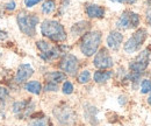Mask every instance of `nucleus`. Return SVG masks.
<instances>
[{"label":"nucleus","instance_id":"aec40b11","mask_svg":"<svg viewBox=\"0 0 151 126\" xmlns=\"http://www.w3.org/2000/svg\"><path fill=\"white\" fill-rule=\"evenodd\" d=\"M56 8V2L54 0H47L42 4V12L44 14H50L55 11Z\"/></svg>","mask_w":151,"mask_h":126},{"label":"nucleus","instance_id":"4be33fe9","mask_svg":"<svg viewBox=\"0 0 151 126\" xmlns=\"http://www.w3.org/2000/svg\"><path fill=\"white\" fill-rule=\"evenodd\" d=\"M36 46H37V48L42 52V53H45V52H48V50L51 48L50 43L47 42V41H43V40L37 41V42H36Z\"/></svg>","mask_w":151,"mask_h":126},{"label":"nucleus","instance_id":"a878e982","mask_svg":"<svg viewBox=\"0 0 151 126\" xmlns=\"http://www.w3.org/2000/svg\"><path fill=\"white\" fill-rule=\"evenodd\" d=\"M7 96H8V90L6 89V88H4V87H0V103H5V99L7 98Z\"/></svg>","mask_w":151,"mask_h":126},{"label":"nucleus","instance_id":"9b49d317","mask_svg":"<svg viewBox=\"0 0 151 126\" xmlns=\"http://www.w3.org/2000/svg\"><path fill=\"white\" fill-rule=\"evenodd\" d=\"M34 74V69L30 64H21L17 71L15 76V82L17 83H23L24 81H27L28 78H30V76Z\"/></svg>","mask_w":151,"mask_h":126},{"label":"nucleus","instance_id":"423d86ee","mask_svg":"<svg viewBox=\"0 0 151 126\" xmlns=\"http://www.w3.org/2000/svg\"><path fill=\"white\" fill-rule=\"evenodd\" d=\"M149 62H150V49H145L142 53H139L138 56L129 63V70L132 74L142 75L144 70L148 68Z\"/></svg>","mask_w":151,"mask_h":126},{"label":"nucleus","instance_id":"f8f14e48","mask_svg":"<svg viewBox=\"0 0 151 126\" xmlns=\"http://www.w3.org/2000/svg\"><path fill=\"white\" fill-rule=\"evenodd\" d=\"M122 41H123V35L116 31L111 32L107 36V46L113 50H119Z\"/></svg>","mask_w":151,"mask_h":126},{"label":"nucleus","instance_id":"f3484780","mask_svg":"<svg viewBox=\"0 0 151 126\" xmlns=\"http://www.w3.org/2000/svg\"><path fill=\"white\" fill-rule=\"evenodd\" d=\"M24 89L34 95H40L41 90H42V85L38 81H30L24 85Z\"/></svg>","mask_w":151,"mask_h":126},{"label":"nucleus","instance_id":"6e6552de","mask_svg":"<svg viewBox=\"0 0 151 126\" xmlns=\"http://www.w3.org/2000/svg\"><path fill=\"white\" fill-rule=\"evenodd\" d=\"M78 67H79L78 58L72 54L64 55L62 57V60H60V63H59V68L63 71L66 72V74L71 75V76H75L76 74H77Z\"/></svg>","mask_w":151,"mask_h":126},{"label":"nucleus","instance_id":"ddd939ff","mask_svg":"<svg viewBox=\"0 0 151 126\" xmlns=\"http://www.w3.org/2000/svg\"><path fill=\"white\" fill-rule=\"evenodd\" d=\"M85 12H86V14L90 17V18H104V15H105V8L104 7H101V6H99V5H88V6H86V9H85Z\"/></svg>","mask_w":151,"mask_h":126},{"label":"nucleus","instance_id":"c756f323","mask_svg":"<svg viewBox=\"0 0 151 126\" xmlns=\"http://www.w3.org/2000/svg\"><path fill=\"white\" fill-rule=\"evenodd\" d=\"M114 2H122V4H135L137 0H111Z\"/></svg>","mask_w":151,"mask_h":126},{"label":"nucleus","instance_id":"1a4fd4ad","mask_svg":"<svg viewBox=\"0 0 151 126\" xmlns=\"http://www.w3.org/2000/svg\"><path fill=\"white\" fill-rule=\"evenodd\" d=\"M93 64L98 69H109L113 67V60L106 48H101L94 57Z\"/></svg>","mask_w":151,"mask_h":126},{"label":"nucleus","instance_id":"7c9ffc66","mask_svg":"<svg viewBox=\"0 0 151 126\" xmlns=\"http://www.w3.org/2000/svg\"><path fill=\"white\" fill-rule=\"evenodd\" d=\"M6 39H7V33L0 29V40H6Z\"/></svg>","mask_w":151,"mask_h":126},{"label":"nucleus","instance_id":"b1692460","mask_svg":"<svg viewBox=\"0 0 151 126\" xmlns=\"http://www.w3.org/2000/svg\"><path fill=\"white\" fill-rule=\"evenodd\" d=\"M151 90V81L150 79H144L142 82V87H141V92L142 93H147Z\"/></svg>","mask_w":151,"mask_h":126},{"label":"nucleus","instance_id":"9d476101","mask_svg":"<svg viewBox=\"0 0 151 126\" xmlns=\"http://www.w3.org/2000/svg\"><path fill=\"white\" fill-rule=\"evenodd\" d=\"M34 104L30 102V101H22V102H15L13 104V112L15 114L20 116L21 118L24 117V116H29L30 111L33 110Z\"/></svg>","mask_w":151,"mask_h":126},{"label":"nucleus","instance_id":"412c9836","mask_svg":"<svg viewBox=\"0 0 151 126\" xmlns=\"http://www.w3.org/2000/svg\"><path fill=\"white\" fill-rule=\"evenodd\" d=\"M90 78H91L90 71L88 70H84V71L80 72V75L78 76V82L81 83V84H85V83H87L90 81Z\"/></svg>","mask_w":151,"mask_h":126},{"label":"nucleus","instance_id":"393cba45","mask_svg":"<svg viewBox=\"0 0 151 126\" xmlns=\"http://www.w3.org/2000/svg\"><path fill=\"white\" fill-rule=\"evenodd\" d=\"M28 126H48L47 124V119L45 118H41V119H35V120H32Z\"/></svg>","mask_w":151,"mask_h":126},{"label":"nucleus","instance_id":"c85d7f7f","mask_svg":"<svg viewBox=\"0 0 151 126\" xmlns=\"http://www.w3.org/2000/svg\"><path fill=\"white\" fill-rule=\"evenodd\" d=\"M15 7H17V5H15L14 1H9V2H7V4L5 5V8H6L7 11H14Z\"/></svg>","mask_w":151,"mask_h":126},{"label":"nucleus","instance_id":"cd10ccee","mask_svg":"<svg viewBox=\"0 0 151 126\" xmlns=\"http://www.w3.org/2000/svg\"><path fill=\"white\" fill-rule=\"evenodd\" d=\"M42 0H24V5L27 7H33L35 5H37L38 2H41Z\"/></svg>","mask_w":151,"mask_h":126},{"label":"nucleus","instance_id":"f03ea898","mask_svg":"<svg viewBox=\"0 0 151 126\" xmlns=\"http://www.w3.org/2000/svg\"><path fill=\"white\" fill-rule=\"evenodd\" d=\"M101 43V33L100 32H87L81 37L80 50L85 56H92L98 52V48Z\"/></svg>","mask_w":151,"mask_h":126},{"label":"nucleus","instance_id":"5701e85b","mask_svg":"<svg viewBox=\"0 0 151 126\" xmlns=\"http://www.w3.org/2000/svg\"><path fill=\"white\" fill-rule=\"evenodd\" d=\"M62 91H63V93H65V95H71V93L73 92V84H72L71 82H69V81H65L64 84H63Z\"/></svg>","mask_w":151,"mask_h":126},{"label":"nucleus","instance_id":"2eb2a0df","mask_svg":"<svg viewBox=\"0 0 151 126\" xmlns=\"http://www.w3.org/2000/svg\"><path fill=\"white\" fill-rule=\"evenodd\" d=\"M88 29H90V22H87V21H80V22L75 23L71 27V33L73 35H81V34H84Z\"/></svg>","mask_w":151,"mask_h":126},{"label":"nucleus","instance_id":"dca6fc26","mask_svg":"<svg viewBox=\"0 0 151 126\" xmlns=\"http://www.w3.org/2000/svg\"><path fill=\"white\" fill-rule=\"evenodd\" d=\"M59 55H60V49L57 48V47H51L48 52L41 53L40 57L42 60H44L45 62H49V61H52V60H55L57 57H59Z\"/></svg>","mask_w":151,"mask_h":126},{"label":"nucleus","instance_id":"0eeeda50","mask_svg":"<svg viewBox=\"0 0 151 126\" xmlns=\"http://www.w3.org/2000/svg\"><path fill=\"white\" fill-rule=\"evenodd\" d=\"M139 25V15L132 11H126L116 22V26L121 29H132Z\"/></svg>","mask_w":151,"mask_h":126},{"label":"nucleus","instance_id":"20e7f679","mask_svg":"<svg viewBox=\"0 0 151 126\" xmlns=\"http://www.w3.org/2000/svg\"><path fill=\"white\" fill-rule=\"evenodd\" d=\"M147 37H148V32H147V29H144V28L137 29V31L129 37V40L124 43V47H123L124 52H126L127 54L136 53V52L142 47V44L144 43V41L147 40Z\"/></svg>","mask_w":151,"mask_h":126},{"label":"nucleus","instance_id":"a211bd4d","mask_svg":"<svg viewBox=\"0 0 151 126\" xmlns=\"http://www.w3.org/2000/svg\"><path fill=\"white\" fill-rule=\"evenodd\" d=\"M96 113H98V110L94 108V106H86L85 109V116H86V119L91 123V124H98V119L95 118V116H96Z\"/></svg>","mask_w":151,"mask_h":126},{"label":"nucleus","instance_id":"2f4dec72","mask_svg":"<svg viewBox=\"0 0 151 126\" xmlns=\"http://www.w3.org/2000/svg\"><path fill=\"white\" fill-rule=\"evenodd\" d=\"M147 20H148V23L150 25V27H151V13H150V14H148V18H147Z\"/></svg>","mask_w":151,"mask_h":126},{"label":"nucleus","instance_id":"7ed1b4c3","mask_svg":"<svg viewBox=\"0 0 151 126\" xmlns=\"http://www.w3.org/2000/svg\"><path fill=\"white\" fill-rule=\"evenodd\" d=\"M17 20H18L20 31L23 34L28 36L36 35V25L38 23L37 15L22 11L18 14Z\"/></svg>","mask_w":151,"mask_h":126},{"label":"nucleus","instance_id":"6ab92c4d","mask_svg":"<svg viewBox=\"0 0 151 126\" xmlns=\"http://www.w3.org/2000/svg\"><path fill=\"white\" fill-rule=\"evenodd\" d=\"M112 71H95L93 78L96 83H105L112 77Z\"/></svg>","mask_w":151,"mask_h":126},{"label":"nucleus","instance_id":"f704fd0d","mask_svg":"<svg viewBox=\"0 0 151 126\" xmlns=\"http://www.w3.org/2000/svg\"><path fill=\"white\" fill-rule=\"evenodd\" d=\"M150 91H151V90H150Z\"/></svg>","mask_w":151,"mask_h":126},{"label":"nucleus","instance_id":"72a5a7b5","mask_svg":"<svg viewBox=\"0 0 151 126\" xmlns=\"http://www.w3.org/2000/svg\"><path fill=\"white\" fill-rule=\"evenodd\" d=\"M0 55H1V54H0Z\"/></svg>","mask_w":151,"mask_h":126},{"label":"nucleus","instance_id":"bb28decb","mask_svg":"<svg viewBox=\"0 0 151 126\" xmlns=\"http://www.w3.org/2000/svg\"><path fill=\"white\" fill-rule=\"evenodd\" d=\"M45 91H57L58 90V85L56 83H51V82H47L45 87H44Z\"/></svg>","mask_w":151,"mask_h":126},{"label":"nucleus","instance_id":"f257e3e1","mask_svg":"<svg viewBox=\"0 0 151 126\" xmlns=\"http://www.w3.org/2000/svg\"><path fill=\"white\" fill-rule=\"evenodd\" d=\"M41 33L55 42H63L68 37L64 27L55 20H44L41 23Z\"/></svg>","mask_w":151,"mask_h":126},{"label":"nucleus","instance_id":"39448f33","mask_svg":"<svg viewBox=\"0 0 151 126\" xmlns=\"http://www.w3.org/2000/svg\"><path fill=\"white\" fill-rule=\"evenodd\" d=\"M54 116L62 126H73L77 120L75 111L68 105H60L55 108Z\"/></svg>","mask_w":151,"mask_h":126},{"label":"nucleus","instance_id":"473e14b6","mask_svg":"<svg viewBox=\"0 0 151 126\" xmlns=\"http://www.w3.org/2000/svg\"><path fill=\"white\" fill-rule=\"evenodd\" d=\"M148 103H149V104L151 105V96L149 97V98H148Z\"/></svg>","mask_w":151,"mask_h":126},{"label":"nucleus","instance_id":"4468645a","mask_svg":"<svg viewBox=\"0 0 151 126\" xmlns=\"http://www.w3.org/2000/svg\"><path fill=\"white\" fill-rule=\"evenodd\" d=\"M44 78L47 79V82H51V83H60L63 81H66V75L62 71H51L44 75Z\"/></svg>","mask_w":151,"mask_h":126}]
</instances>
